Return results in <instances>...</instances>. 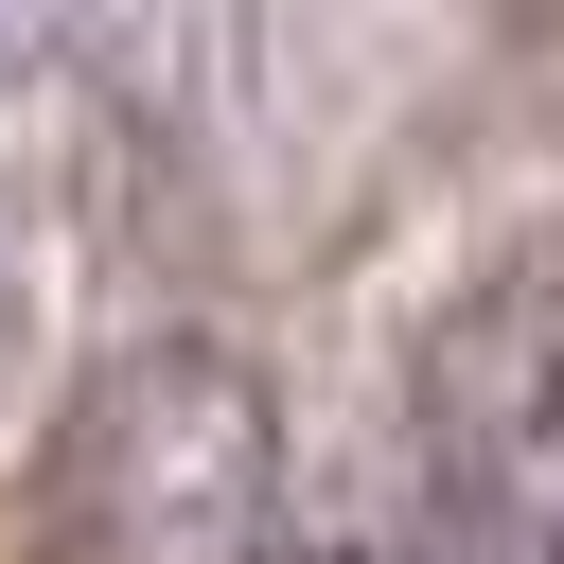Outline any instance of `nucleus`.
Instances as JSON below:
<instances>
[{
    "label": "nucleus",
    "instance_id": "obj_1",
    "mask_svg": "<svg viewBox=\"0 0 564 564\" xmlns=\"http://www.w3.org/2000/svg\"><path fill=\"white\" fill-rule=\"evenodd\" d=\"M264 476H282V423H264V370L212 352V335H141L70 388L53 423V529L88 564H194V546H247L264 529Z\"/></svg>",
    "mask_w": 564,
    "mask_h": 564
},
{
    "label": "nucleus",
    "instance_id": "obj_2",
    "mask_svg": "<svg viewBox=\"0 0 564 564\" xmlns=\"http://www.w3.org/2000/svg\"><path fill=\"white\" fill-rule=\"evenodd\" d=\"M405 405H423L441 494H511V458L564 441V229H511V247L423 317Z\"/></svg>",
    "mask_w": 564,
    "mask_h": 564
},
{
    "label": "nucleus",
    "instance_id": "obj_3",
    "mask_svg": "<svg viewBox=\"0 0 564 564\" xmlns=\"http://www.w3.org/2000/svg\"><path fill=\"white\" fill-rule=\"evenodd\" d=\"M441 529H458V564H564V511H529V494H441Z\"/></svg>",
    "mask_w": 564,
    "mask_h": 564
},
{
    "label": "nucleus",
    "instance_id": "obj_4",
    "mask_svg": "<svg viewBox=\"0 0 564 564\" xmlns=\"http://www.w3.org/2000/svg\"><path fill=\"white\" fill-rule=\"evenodd\" d=\"M282 564H370V546H282Z\"/></svg>",
    "mask_w": 564,
    "mask_h": 564
}]
</instances>
